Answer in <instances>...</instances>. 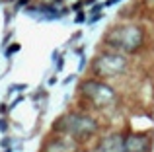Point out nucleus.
Listing matches in <instances>:
<instances>
[{"label": "nucleus", "mask_w": 154, "mask_h": 152, "mask_svg": "<svg viewBox=\"0 0 154 152\" xmlns=\"http://www.w3.org/2000/svg\"><path fill=\"white\" fill-rule=\"evenodd\" d=\"M53 131L68 135V137L76 138L78 142H86L94 135H98L100 123L96 121V117H92L86 111H66V113L55 119Z\"/></svg>", "instance_id": "nucleus-1"}, {"label": "nucleus", "mask_w": 154, "mask_h": 152, "mask_svg": "<svg viewBox=\"0 0 154 152\" xmlns=\"http://www.w3.org/2000/svg\"><path fill=\"white\" fill-rule=\"evenodd\" d=\"M144 27L140 23H119L113 26L103 35V45L111 51H119L125 55H133L144 45Z\"/></svg>", "instance_id": "nucleus-2"}, {"label": "nucleus", "mask_w": 154, "mask_h": 152, "mask_svg": "<svg viewBox=\"0 0 154 152\" xmlns=\"http://www.w3.org/2000/svg\"><path fill=\"white\" fill-rule=\"evenodd\" d=\"M78 92L92 107H96V109H100V111L113 109V107L117 105V102H119L117 90L111 84H107L105 80L98 78V76L82 80Z\"/></svg>", "instance_id": "nucleus-3"}, {"label": "nucleus", "mask_w": 154, "mask_h": 152, "mask_svg": "<svg viewBox=\"0 0 154 152\" xmlns=\"http://www.w3.org/2000/svg\"><path fill=\"white\" fill-rule=\"evenodd\" d=\"M92 74L98 76L102 80H115L125 76V72L129 70V61H127V55L119 53V51H103L100 53L98 57L92 61Z\"/></svg>", "instance_id": "nucleus-4"}, {"label": "nucleus", "mask_w": 154, "mask_h": 152, "mask_svg": "<svg viewBox=\"0 0 154 152\" xmlns=\"http://www.w3.org/2000/svg\"><path fill=\"white\" fill-rule=\"evenodd\" d=\"M125 152H152V133L135 131L125 135Z\"/></svg>", "instance_id": "nucleus-5"}, {"label": "nucleus", "mask_w": 154, "mask_h": 152, "mask_svg": "<svg viewBox=\"0 0 154 152\" xmlns=\"http://www.w3.org/2000/svg\"><path fill=\"white\" fill-rule=\"evenodd\" d=\"M76 150H80V142L76 138L63 133H55V137L43 144L41 152H76Z\"/></svg>", "instance_id": "nucleus-6"}, {"label": "nucleus", "mask_w": 154, "mask_h": 152, "mask_svg": "<svg viewBox=\"0 0 154 152\" xmlns=\"http://www.w3.org/2000/svg\"><path fill=\"white\" fill-rule=\"evenodd\" d=\"M96 152H125V133L115 131L102 137L96 144Z\"/></svg>", "instance_id": "nucleus-7"}, {"label": "nucleus", "mask_w": 154, "mask_h": 152, "mask_svg": "<svg viewBox=\"0 0 154 152\" xmlns=\"http://www.w3.org/2000/svg\"><path fill=\"white\" fill-rule=\"evenodd\" d=\"M74 22H76V23H82V22H86V14H84L82 10H78V14L74 16Z\"/></svg>", "instance_id": "nucleus-8"}, {"label": "nucleus", "mask_w": 154, "mask_h": 152, "mask_svg": "<svg viewBox=\"0 0 154 152\" xmlns=\"http://www.w3.org/2000/svg\"><path fill=\"white\" fill-rule=\"evenodd\" d=\"M18 51H20V43H14V45H12V47H10V49H8V51H6V57H10V55H12V53H18Z\"/></svg>", "instance_id": "nucleus-9"}, {"label": "nucleus", "mask_w": 154, "mask_h": 152, "mask_svg": "<svg viewBox=\"0 0 154 152\" xmlns=\"http://www.w3.org/2000/svg\"><path fill=\"white\" fill-rule=\"evenodd\" d=\"M121 0H105L103 2V6H115V4H119Z\"/></svg>", "instance_id": "nucleus-10"}, {"label": "nucleus", "mask_w": 154, "mask_h": 152, "mask_svg": "<svg viewBox=\"0 0 154 152\" xmlns=\"http://www.w3.org/2000/svg\"><path fill=\"white\" fill-rule=\"evenodd\" d=\"M144 2H146V4H150V6L154 8V0H144Z\"/></svg>", "instance_id": "nucleus-11"}, {"label": "nucleus", "mask_w": 154, "mask_h": 152, "mask_svg": "<svg viewBox=\"0 0 154 152\" xmlns=\"http://www.w3.org/2000/svg\"><path fill=\"white\" fill-rule=\"evenodd\" d=\"M92 2H96V0H84V4H92Z\"/></svg>", "instance_id": "nucleus-12"}]
</instances>
